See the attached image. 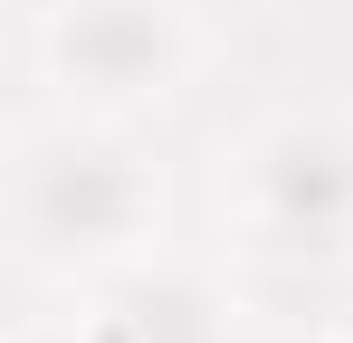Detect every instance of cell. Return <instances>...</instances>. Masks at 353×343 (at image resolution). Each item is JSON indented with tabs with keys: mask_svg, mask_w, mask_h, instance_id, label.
Masks as SVG:
<instances>
[{
	"mask_svg": "<svg viewBox=\"0 0 353 343\" xmlns=\"http://www.w3.org/2000/svg\"><path fill=\"white\" fill-rule=\"evenodd\" d=\"M163 238V163L105 124V114H58L29 124L10 153V258L48 286H105L143 267Z\"/></svg>",
	"mask_w": 353,
	"mask_h": 343,
	"instance_id": "obj_1",
	"label": "cell"
},
{
	"mask_svg": "<svg viewBox=\"0 0 353 343\" xmlns=\"http://www.w3.org/2000/svg\"><path fill=\"white\" fill-rule=\"evenodd\" d=\"M86 324H96V343H230V295L201 267L143 258V267L96 286Z\"/></svg>",
	"mask_w": 353,
	"mask_h": 343,
	"instance_id": "obj_4",
	"label": "cell"
},
{
	"mask_svg": "<svg viewBox=\"0 0 353 343\" xmlns=\"http://www.w3.org/2000/svg\"><path fill=\"white\" fill-rule=\"evenodd\" d=\"M19 343H96V324H86V315H77V324H29Z\"/></svg>",
	"mask_w": 353,
	"mask_h": 343,
	"instance_id": "obj_5",
	"label": "cell"
},
{
	"mask_svg": "<svg viewBox=\"0 0 353 343\" xmlns=\"http://www.w3.org/2000/svg\"><path fill=\"white\" fill-rule=\"evenodd\" d=\"M39 76L58 86L67 114L134 124L201 76V19L181 0H48Z\"/></svg>",
	"mask_w": 353,
	"mask_h": 343,
	"instance_id": "obj_3",
	"label": "cell"
},
{
	"mask_svg": "<svg viewBox=\"0 0 353 343\" xmlns=\"http://www.w3.org/2000/svg\"><path fill=\"white\" fill-rule=\"evenodd\" d=\"M230 210L258 267L334 277L353 267V114L287 105L230 153Z\"/></svg>",
	"mask_w": 353,
	"mask_h": 343,
	"instance_id": "obj_2",
	"label": "cell"
}]
</instances>
